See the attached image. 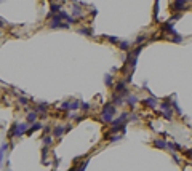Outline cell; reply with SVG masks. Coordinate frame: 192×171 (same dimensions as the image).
I'll return each mask as SVG.
<instances>
[{
	"label": "cell",
	"mask_w": 192,
	"mask_h": 171,
	"mask_svg": "<svg viewBox=\"0 0 192 171\" xmlns=\"http://www.w3.org/2000/svg\"><path fill=\"white\" fill-rule=\"evenodd\" d=\"M104 83L107 85V87H112V77L109 74H106V77H104Z\"/></svg>",
	"instance_id": "cell-13"
},
{
	"label": "cell",
	"mask_w": 192,
	"mask_h": 171,
	"mask_svg": "<svg viewBox=\"0 0 192 171\" xmlns=\"http://www.w3.org/2000/svg\"><path fill=\"white\" fill-rule=\"evenodd\" d=\"M27 133V123H22V125H15L11 128V131L8 133V138H15V136H21Z\"/></svg>",
	"instance_id": "cell-2"
},
{
	"label": "cell",
	"mask_w": 192,
	"mask_h": 171,
	"mask_svg": "<svg viewBox=\"0 0 192 171\" xmlns=\"http://www.w3.org/2000/svg\"><path fill=\"white\" fill-rule=\"evenodd\" d=\"M154 145H155L157 149H168V142H165L163 139H155V141H154Z\"/></svg>",
	"instance_id": "cell-5"
},
{
	"label": "cell",
	"mask_w": 192,
	"mask_h": 171,
	"mask_svg": "<svg viewBox=\"0 0 192 171\" xmlns=\"http://www.w3.org/2000/svg\"><path fill=\"white\" fill-rule=\"evenodd\" d=\"M114 114H115L114 104H106L104 109H102V112H101V120H102L104 123L112 122V117H114Z\"/></svg>",
	"instance_id": "cell-1"
},
{
	"label": "cell",
	"mask_w": 192,
	"mask_h": 171,
	"mask_svg": "<svg viewBox=\"0 0 192 171\" xmlns=\"http://www.w3.org/2000/svg\"><path fill=\"white\" fill-rule=\"evenodd\" d=\"M19 102L26 106V104H27V98H19Z\"/></svg>",
	"instance_id": "cell-25"
},
{
	"label": "cell",
	"mask_w": 192,
	"mask_h": 171,
	"mask_svg": "<svg viewBox=\"0 0 192 171\" xmlns=\"http://www.w3.org/2000/svg\"><path fill=\"white\" fill-rule=\"evenodd\" d=\"M37 129H42V123H34V125L27 129V134H32V133L37 131Z\"/></svg>",
	"instance_id": "cell-10"
},
{
	"label": "cell",
	"mask_w": 192,
	"mask_h": 171,
	"mask_svg": "<svg viewBox=\"0 0 192 171\" xmlns=\"http://www.w3.org/2000/svg\"><path fill=\"white\" fill-rule=\"evenodd\" d=\"M43 142H45V145H50L51 142H53V138H51V136H45V138H43Z\"/></svg>",
	"instance_id": "cell-17"
},
{
	"label": "cell",
	"mask_w": 192,
	"mask_h": 171,
	"mask_svg": "<svg viewBox=\"0 0 192 171\" xmlns=\"http://www.w3.org/2000/svg\"><path fill=\"white\" fill-rule=\"evenodd\" d=\"M173 160H175V163H179V157H178V155L173 154Z\"/></svg>",
	"instance_id": "cell-26"
},
{
	"label": "cell",
	"mask_w": 192,
	"mask_h": 171,
	"mask_svg": "<svg viewBox=\"0 0 192 171\" xmlns=\"http://www.w3.org/2000/svg\"><path fill=\"white\" fill-rule=\"evenodd\" d=\"M72 16L74 18H75V16H82V10H80V7L77 3L72 7Z\"/></svg>",
	"instance_id": "cell-9"
},
{
	"label": "cell",
	"mask_w": 192,
	"mask_h": 171,
	"mask_svg": "<svg viewBox=\"0 0 192 171\" xmlns=\"http://www.w3.org/2000/svg\"><path fill=\"white\" fill-rule=\"evenodd\" d=\"M115 91H117V93H128V91H127V85H125V82H118V83L115 85Z\"/></svg>",
	"instance_id": "cell-7"
},
{
	"label": "cell",
	"mask_w": 192,
	"mask_h": 171,
	"mask_svg": "<svg viewBox=\"0 0 192 171\" xmlns=\"http://www.w3.org/2000/svg\"><path fill=\"white\" fill-rule=\"evenodd\" d=\"M37 110H40V112H43V110H47V104H45V102H42V104H38V107H37Z\"/></svg>",
	"instance_id": "cell-19"
},
{
	"label": "cell",
	"mask_w": 192,
	"mask_h": 171,
	"mask_svg": "<svg viewBox=\"0 0 192 171\" xmlns=\"http://www.w3.org/2000/svg\"><path fill=\"white\" fill-rule=\"evenodd\" d=\"M47 155H48V149L45 147L43 152H42V160H43V161H45V158H47Z\"/></svg>",
	"instance_id": "cell-20"
},
{
	"label": "cell",
	"mask_w": 192,
	"mask_h": 171,
	"mask_svg": "<svg viewBox=\"0 0 192 171\" xmlns=\"http://www.w3.org/2000/svg\"><path fill=\"white\" fill-rule=\"evenodd\" d=\"M122 136L120 134H115V136H111V142H115V141H118V139H120Z\"/></svg>",
	"instance_id": "cell-22"
},
{
	"label": "cell",
	"mask_w": 192,
	"mask_h": 171,
	"mask_svg": "<svg viewBox=\"0 0 192 171\" xmlns=\"http://www.w3.org/2000/svg\"><path fill=\"white\" fill-rule=\"evenodd\" d=\"M136 102H138V98H136V96H133V94H130V96H128V104H130V106L133 107Z\"/></svg>",
	"instance_id": "cell-11"
},
{
	"label": "cell",
	"mask_w": 192,
	"mask_h": 171,
	"mask_svg": "<svg viewBox=\"0 0 192 171\" xmlns=\"http://www.w3.org/2000/svg\"><path fill=\"white\" fill-rule=\"evenodd\" d=\"M120 48L123 50V51H128V50H130V42H120Z\"/></svg>",
	"instance_id": "cell-12"
},
{
	"label": "cell",
	"mask_w": 192,
	"mask_h": 171,
	"mask_svg": "<svg viewBox=\"0 0 192 171\" xmlns=\"http://www.w3.org/2000/svg\"><path fill=\"white\" fill-rule=\"evenodd\" d=\"M50 10H51V13H50V15H47V18H48V19H50V18L53 16V15L59 13V11H61V5H59V3H53V2H51Z\"/></svg>",
	"instance_id": "cell-4"
},
{
	"label": "cell",
	"mask_w": 192,
	"mask_h": 171,
	"mask_svg": "<svg viewBox=\"0 0 192 171\" xmlns=\"http://www.w3.org/2000/svg\"><path fill=\"white\" fill-rule=\"evenodd\" d=\"M8 149V144H3L2 147H0V163H2V157H3V152Z\"/></svg>",
	"instance_id": "cell-16"
},
{
	"label": "cell",
	"mask_w": 192,
	"mask_h": 171,
	"mask_svg": "<svg viewBox=\"0 0 192 171\" xmlns=\"http://www.w3.org/2000/svg\"><path fill=\"white\" fill-rule=\"evenodd\" d=\"M2 26H3V21H2V19H0V27H2Z\"/></svg>",
	"instance_id": "cell-27"
},
{
	"label": "cell",
	"mask_w": 192,
	"mask_h": 171,
	"mask_svg": "<svg viewBox=\"0 0 192 171\" xmlns=\"http://www.w3.org/2000/svg\"><path fill=\"white\" fill-rule=\"evenodd\" d=\"M173 42H175V43H179V42H182V37L179 35V34H175V37H173Z\"/></svg>",
	"instance_id": "cell-18"
},
{
	"label": "cell",
	"mask_w": 192,
	"mask_h": 171,
	"mask_svg": "<svg viewBox=\"0 0 192 171\" xmlns=\"http://www.w3.org/2000/svg\"><path fill=\"white\" fill-rule=\"evenodd\" d=\"M80 106H82L83 110H88L90 109V104H86V102H80Z\"/></svg>",
	"instance_id": "cell-23"
},
{
	"label": "cell",
	"mask_w": 192,
	"mask_h": 171,
	"mask_svg": "<svg viewBox=\"0 0 192 171\" xmlns=\"http://www.w3.org/2000/svg\"><path fill=\"white\" fill-rule=\"evenodd\" d=\"M35 118H37V114L35 112H31L27 115V122H35Z\"/></svg>",
	"instance_id": "cell-15"
},
{
	"label": "cell",
	"mask_w": 192,
	"mask_h": 171,
	"mask_svg": "<svg viewBox=\"0 0 192 171\" xmlns=\"http://www.w3.org/2000/svg\"><path fill=\"white\" fill-rule=\"evenodd\" d=\"M107 40H109L111 43H117V42H118V39H117V37H109V35H107Z\"/></svg>",
	"instance_id": "cell-21"
},
{
	"label": "cell",
	"mask_w": 192,
	"mask_h": 171,
	"mask_svg": "<svg viewBox=\"0 0 192 171\" xmlns=\"http://www.w3.org/2000/svg\"><path fill=\"white\" fill-rule=\"evenodd\" d=\"M143 40H146V35H139L136 40H134V42H136V43H139V42H143Z\"/></svg>",
	"instance_id": "cell-24"
},
{
	"label": "cell",
	"mask_w": 192,
	"mask_h": 171,
	"mask_svg": "<svg viewBox=\"0 0 192 171\" xmlns=\"http://www.w3.org/2000/svg\"><path fill=\"white\" fill-rule=\"evenodd\" d=\"M143 102L146 104L147 107H155V106H157V99H155L154 96H150V98H146V99H144Z\"/></svg>",
	"instance_id": "cell-6"
},
{
	"label": "cell",
	"mask_w": 192,
	"mask_h": 171,
	"mask_svg": "<svg viewBox=\"0 0 192 171\" xmlns=\"http://www.w3.org/2000/svg\"><path fill=\"white\" fill-rule=\"evenodd\" d=\"M2 2H3V0H0V3H2Z\"/></svg>",
	"instance_id": "cell-28"
},
{
	"label": "cell",
	"mask_w": 192,
	"mask_h": 171,
	"mask_svg": "<svg viewBox=\"0 0 192 171\" xmlns=\"http://www.w3.org/2000/svg\"><path fill=\"white\" fill-rule=\"evenodd\" d=\"M79 32H80V34H86V35H93V30H91V29H86V27H82Z\"/></svg>",
	"instance_id": "cell-14"
},
{
	"label": "cell",
	"mask_w": 192,
	"mask_h": 171,
	"mask_svg": "<svg viewBox=\"0 0 192 171\" xmlns=\"http://www.w3.org/2000/svg\"><path fill=\"white\" fill-rule=\"evenodd\" d=\"M189 0H173V5H171V10L176 11V13H181V11L186 10V3Z\"/></svg>",
	"instance_id": "cell-3"
},
{
	"label": "cell",
	"mask_w": 192,
	"mask_h": 171,
	"mask_svg": "<svg viewBox=\"0 0 192 171\" xmlns=\"http://www.w3.org/2000/svg\"><path fill=\"white\" fill-rule=\"evenodd\" d=\"M64 131H66V128H63V126H56V128L53 129V134H54V138H61Z\"/></svg>",
	"instance_id": "cell-8"
}]
</instances>
